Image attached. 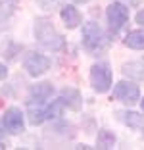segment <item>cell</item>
Instances as JSON below:
<instances>
[{"mask_svg": "<svg viewBox=\"0 0 144 150\" xmlns=\"http://www.w3.org/2000/svg\"><path fill=\"white\" fill-rule=\"evenodd\" d=\"M35 37L37 42L46 50H52V52H58V50L64 48V37L56 31V27L52 25V21L46 18H37L35 21Z\"/></svg>", "mask_w": 144, "mask_h": 150, "instance_id": "obj_1", "label": "cell"}, {"mask_svg": "<svg viewBox=\"0 0 144 150\" xmlns=\"http://www.w3.org/2000/svg\"><path fill=\"white\" fill-rule=\"evenodd\" d=\"M83 44L87 46L88 50H92V52L106 48L108 39H106L104 31L100 29V25H98V23L87 21V23L83 25Z\"/></svg>", "mask_w": 144, "mask_h": 150, "instance_id": "obj_2", "label": "cell"}, {"mask_svg": "<svg viewBox=\"0 0 144 150\" xmlns=\"http://www.w3.org/2000/svg\"><path fill=\"white\" fill-rule=\"evenodd\" d=\"M90 83L96 93H108L112 87V69L108 64H94L90 69Z\"/></svg>", "mask_w": 144, "mask_h": 150, "instance_id": "obj_3", "label": "cell"}, {"mask_svg": "<svg viewBox=\"0 0 144 150\" xmlns=\"http://www.w3.org/2000/svg\"><path fill=\"white\" fill-rule=\"evenodd\" d=\"M106 16H108V21H109V29L112 33H117L127 21H129V8L123 6L121 2H114L109 4L108 10H106Z\"/></svg>", "mask_w": 144, "mask_h": 150, "instance_id": "obj_4", "label": "cell"}, {"mask_svg": "<svg viewBox=\"0 0 144 150\" xmlns=\"http://www.w3.org/2000/svg\"><path fill=\"white\" fill-rule=\"evenodd\" d=\"M114 98H117L123 104H135L140 98V91L131 81H119L114 88Z\"/></svg>", "mask_w": 144, "mask_h": 150, "instance_id": "obj_5", "label": "cell"}, {"mask_svg": "<svg viewBox=\"0 0 144 150\" xmlns=\"http://www.w3.org/2000/svg\"><path fill=\"white\" fill-rule=\"evenodd\" d=\"M23 66H25L27 73H29L31 77H39V75H42V73L48 71V67H50V60H48L46 56H42V54L31 52V54H27Z\"/></svg>", "mask_w": 144, "mask_h": 150, "instance_id": "obj_6", "label": "cell"}, {"mask_svg": "<svg viewBox=\"0 0 144 150\" xmlns=\"http://www.w3.org/2000/svg\"><path fill=\"white\" fill-rule=\"evenodd\" d=\"M4 127L10 133H21L23 131V114L19 108H8L4 114Z\"/></svg>", "mask_w": 144, "mask_h": 150, "instance_id": "obj_7", "label": "cell"}, {"mask_svg": "<svg viewBox=\"0 0 144 150\" xmlns=\"http://www.w3.org/2000/svg\"><path fill=\"white\" fill-rule=\"evenodd\" d=\"M27 112H29V121L33 125H39L46 119V108H44V102L42 100H33L27 104Z\"/></svg>", "mask_w": 144, "mask_h": 150, "instance_id": "obj_8", "label": "cell"}, {"mask_svg": "<svg viewBox=\"0 0 144 150\" xmlns=\"http://www.w3.org/2000/svg\"><path fill=\"white\" fill-rule=\"evenodd\" d=\"M60 16H61V19H64V23H66L67 29H75V27L81 23V13H79V10L75 8V6H71V4L64 6L61 12H60Z\"/></svg>", "mask_w": 144, "mask_h": 150, "instance_id": "obj_9", "label": "cell"}, {"mask_svg": "<svg viewBox=\"0 0 144 150\" xmlns=\"http://www.w3.org/2000/svg\"><path fill=\"white\" fill-rule=\"evenodd\" d=\"M52 93H54V87H52V83H37L35 87L31 88V98L33 100H48V98L52 96Z\"/></svg>", "mask_w": 144, "mask_h": 150, "instance_id": "obj_10", "label": "cell"}, {"mask_svg": "<svg viewBox=\"0 0 144 150\" xmlns=\"http://www.w3.org/2000/svg\"><path fill=\"white\" fill-rule=\"evenodd\" d=\"M123 73L131 79H144V58L136 62H129L123 66Z\"/></svg>", "mask_w": 144, "mask_h": 150, "instance_id": "obj_11", "label": "cell"}, {"mask_svg": "<svg viewBox=\"0 0 144 150\" xmlns=\"http://www.w3.org/2000/svg\"><path fill=\"white\" fill-rule=\"evenodd\" d=\"M125 44L129 48L135 50H144V31L138 29V31H131L129 35L125 37Z\"/></svg>", "mask_w": 144, "mask_h": 150, "instance_id": "obj_12", "label": "cell"}, {"mask_svg": "<svg viewBox=\"0 0 144 150\" xmlns=\"http://www.w3.org/2000/svg\"><path fill=\"white\" fill-rule=\"evenodd\" d=\"M96 146H98V148H102V150L114 148V146H115V135L112 131L102 129V131L98 133V137H96Z\"/></svg>", "mask_w": 144, "mask_h": 150, "instance_id": "obj_13", "label": "cell"}, {"mask_svg": "<svg viewBox=\"0 0 144 150\" xmlns=\"http://www.w3.org/2000/svg\"><path fill=\"white\" fill-rule=\"evenodd\" d=\"M61 100H64L66 106L73 108V110H79V108H81V96H79V93L73 91V88H66V91L61 93Z\"/></svg>", "mask_w": 144, "mask_h": 150, "instance_id": "obj_14", "label": "cell"}, {"mask_svg": "<svg viewBox=\"0 0 144 150\" xmlns=\"http://www.w3.org/2000/svg\"><path fill=\"white\" fill-rule=\"evenodd\" d=\"M123 121L133 129H144V115L136 114V112H125L123 114Z\"/></svg>", "mask_w": 144, "mask_h": 150, "instance_id": "obj_15", "label": "cell"}, {"mask_svg": "<svg viewBox=\"0 0 144 150\" xmlns=\"http://www.w3.org/2000/svg\"><path fill=\"white\" fill-rule=\"evenodd\" d=\"M64 108H66V104H64V100H54L50 106L46 108V119H56L61 115V112H64Z\"/></svg>", "mask_w": 144, "mask_h": 150, "instance_id": "obj_16", "label": "cell"}, {"mask_svg": "<svg viewBox=\"0 0 144 150\" xmlns=\"http://www.w3.org/2000/svg\"><path fill=\"white\" fill-rule=\"evenodd\" d=\"M13 2L12 0H0V19H4L6 16H10Z\"/></svg>", "mask_w": 144, "mask_h": 150, "instance_id": "obj_17", "label": "cell"}, {"mask_svg": "<svg viewBox=\"0 0 144 150\" xmlns=\"http://www.w3.org/2000/svg\"><path fill=\"white\" fill-rule=\"evenodd\" d=\"M136 21H138L140 25H144V10H142V12H138V13H136Z\"/></svg>", "mask_w": 144, "mask_h": 150, "instance_id": "obj_18", "label": "cell"}, {"mask_svg": "<svg viewBox=\"0 0 144 150\" xmlns=\"http://www.w3.org/2000/svg\"><path fill=\"white\" fill-rule=\"evenodd\" d=\"M6 75H8V69H6V66H2V64H0V79H4Z\"/></svg>", "mask_w": 144, "mask_h": 150, "instance_id": "obj_19", "label": "cell"}, {"mask_svg": "<svg viewBox=\"0 0 144 150\" xmlns=\"http://www.w3.org/2000/svg\"><path fill=\"white\" fill-rule=\"evenodd\" d=\"M2 139H4V131H0V148H4V142H2Z\"/></svg>", "mask_w": 144, "mask_h": 150, "instance_id": "obj_20", "label": "cell"}, {"mask_svg": "<svg viewBox=\"0 0 144 150\" xmlns=\"http://www.w3.org/2000/svg\"><path fill=\"white\" fill-rule=\"evenodd\" d=\"M142 112H144V98H142Z\"/></svg>", "mask_w": 144, "mask_h": 150, "instance_id": "obj_21", "label": "cell"}]
</instances>
